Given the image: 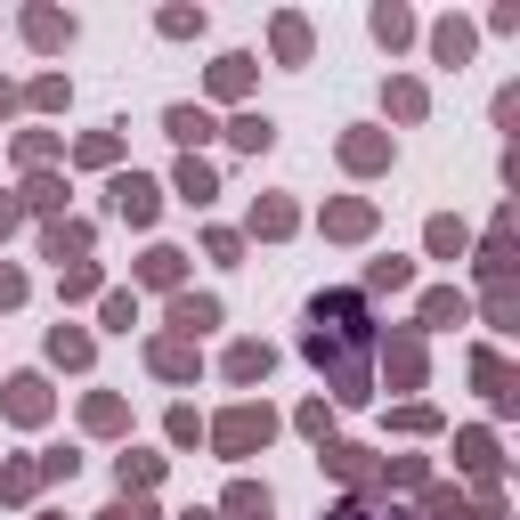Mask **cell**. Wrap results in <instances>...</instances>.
<instances>
[{"instance_id":"cell-17","label":"cell","mask_w":520,"mask_h":520,"mask_svg":"<svg viewBox=\"0 0 520 520\" xmlns=\"http://www.w3.org/2000/svg\"><path fill=\"white\" fill-rule=\"evenodd\" d=\"M9 301H25V277H17V269H0V309H9Z\"/></svg>"},{"instance_id":"cell-20","label":"cell","mask_w":520,"mask_h":520,"mask_svg":"<svg viewBox=\"0 0 520 520\" xmlns=\"http://www.w3.org/2000/svg\"><path fill=\"white\" fill-rule=\"evenodd\" d=\"M0 228H17V204H9V195H0Z\"/></svg>"},{"instance_id":"cell-7","label":"cell","mask_w":520,"mask_h":520,"mask_svg":"<svg viewBox=\"0 0 520 520\" xmlns=\"http://www.w3.org/2000/svg\"><path fill=\"white\" fill-rule=\"evenodd\" d=\"M228 512H236V520H269V488H252V480H244V488L228 496Z\"/></svg>"},{"instance_id":"cell-9","label":"cell","mask_w":520,"mask_h":520,"mask_svg":"<svg viewBox=\"0 0 520 520\" xmlns=\"http://www.w3.org/2000/svg\"><path fill=\"white\" fill-rule=\"evenodd\" d=\"M228 374H236V382H260V374H269V350H252V342H244V350L228 358Z\"/></svg>"},{"instance_id":"cell-5","label":"cell","mask_w":520,"mask_h":520,"mask_svg":"<svg viewBox=\"0 0 520 520\" xmlns=\"http://www.w3.org/2000/svg\"><path fill=\"white\" fill-rule=\"evenodd\" d=\"M228 139H236L244 155H260V147L277 139V122H269V114H236V130H228Z\"/></svg>"},{"instance_id":"cell-21","label":"cell","mask_w":520,"mask_h":520,"mask_svg":"<svg viewBox=\"0 0 520 520\" xmlns=\"http://www.w3.org/2000/svg\"><path fill=\"white\" fill-rule=\"evenodd\" d=\"M0 106H9V90H0Z\"/></svg>"},{"instance_id":"cell-2","label":"cell","mask_w":520,"mask_h":520,"mask_svg":"<svg viewBox=\"0 0 520 520\" xmlns=\"http://www.w3.org/2000/svg\"><path fill=\"white\" fill-rule=\"evenodd\" d=\"M260 439H269V407H236V415L220 423V447H228V455H244V447H260Z\"/></svg>"},{"instance_id":"cell-16","label":"cell","mask_w":520,"mask_h":520,"mask_svg":"<svg viewBox=\"0 0 520 520\" xmlns=\"http://www.w3.org/2000/svg\"><path fill=\"white\" fill-rule=\"evenodd\" d=\"M252 228H269V236H285V228H293V212H285V204H260V212H252Z\"/></svg>"},{"instance_id":"cell-8","label":"cell","mask_w":520,"mask_h":520,"mask_svg":"<svg viewBox=\"0 0 520 520\" xmlns=\"http://www.w3.org/2000/svg\"><path fill=\"white\" fill-rule=\"evenodd\" d=\"M179 195H187V204H212V171L204 163H179Z\"/></svg>"},{"instance_id":"cell-3","label":"cell","mask_w":520,"mask_h":520,"mask_svg":"<svg viewBox=\"0 0 520 520\" xmlns=\"http://www.w3.org/2000/svg\"><path fill=\"white\" fill-rule=\"evenodd\" d=\"M163 122H171V139H179V147H204V139H212V114H204V106H171Z\"/></svg>"},{"instance_id":"cell-10","label":"cell","mask_w":520,"mask_h":520,"mask_svg":"<svg viewBox=\"0 0 520 520\" xmlns=\"http://www.w3.org/2000/svg\"><path fill=\"white\" fill-rule=\"evenodd\" d=\"M155 366H163V374H195V350H187V342H163Z\"/></svg>"},{"instance_id":"cell-19","label":"cell","mask_w":520,"mask_h":520,"mask_svg":"<svg viewBox=\"0 0 520 520\" xmlns=\"http://www.w3.org/2000/svg\"><path fill=\"white\" fill-rule=\"evenodd\" d=\"M106 520H155V512H147V504H122V512H106Z\"/></svg>"},{"instance_id":"cell-6","label":"cell","mask_w":520,"mask_h":520,"mask_svg":"<svg viewBox=\"0 0 520 520\" xmlns=\"http://www.w3.org/2000/svg\"><path fill=\"white\" fill-rule=\"evenodd\" d=\"M41 407H49V399H41V382H33V374H25V382H9V415H25V423H33Z\"/></svg>"},{"instance_id":"cell-12","label":"cell","mask_w":520,"mask_h":520,"mask_svg":"<svg viewBox=\"0 0 520 520\" xmlns=\"http://www.w3.org/2000/svg\"><path fill=\"white\" fill-rule=\"evenodd\" d=\"M212 317H220L212 301H179V309H171V325H187V334H195V325H212Z\"/></svg>"},{"instance_id":"cell-15","label":"cell","mask_w":520,"mask_h":520,"mask_svg":"<svg viewBox=\"0 0 520 520\" xmlns=\"http://www.w3.org/2000/svg\"><path fill=\"white\" fill-rule=\"evenodd\" d=\"M155 480V455H122V488H147Z\"/></svg>"},{"instance_id":"cell-1","label":"cell","mask_w":520,"mask_h":520,"mask_svg":"<svg viewBox=\"0 0 520 520\" xmlns=\"http://www.w3.org/2000/svg\"><path fill=\"white\" fill-rule=\"evenodd\" d=\"M358 342H366V309H358L350 293L309 301V358H317V366H325V358L342 366V399H366V390H358V366H350Z\"/></svg>"},{"instance_id":"cell-14","label":"cell","mask_w":520,"mask_h":520,"mask_svg":"<svg viewBox=\"0 0 520 520\" xmlns=\"http://www.w3.org/2000/svg\"><path fill=\"white\" fill-rule=\"evenodd\" d=\"M407 285V260H374V293H399Z\"/></svg>"},{"instance_id":"cell-11","label":"cell","mask_w":520,"mask_h":520,"mask_svg":"<svg viewBox=\"0 0 520 520\" xmlns=\"http://www.w3.org/2000/svg\"><path fill=\"white\" fill-rule=\"evenodd\" d=\"M244 74H252V57H220V74H212V90H244Z\"/></svg>"},{"instance_id":"cell-18","label":"cell","mask_w":520,"mask_h":520,"mask_svg":"<svg viewBox=\"0 0 520 520\" xmlns=\"http://www.w3.org/2000/svg\"><path fill=\"white\" fill-rule=\"evenodd\" d=\"M334 520H399V512H366V504H342Z\"/></svg>"},{"instance_id":"cell-22","label":"cell","mask_w":520,"mask_h":520,"mask_svg":"<svg viewBox=\"0 0 520 520\" xmlns=\"http://www.w3.org/2000/svg\"><path fill=\"white\" fill-rule=\"evenodd\" d=\"M187 520H204V512H187Z\"/></svg>"},{"instance_id":"cell-4","label":"cell","mask_w":520,"mask_h":520,"mask_svg":"<svg viewBox=\"0 0 520 520\" xmlns=\"http://www.w3.org/2000/svg\"><path fill=\"white\" fill-rule=\"evenodd\" d=\"M114 204H122V220H155V179H122Z\"/></svg>"},{"instance_id":"cell-13","label":"cell","mask_w":520,"mask_h":520,"mask_svg":"<svg viewBox=\"0 0 520 520\" xmlns=\"http://www.w3.org/2000/svg\"><path fill=\"white\" fill-rule=\"evenodd\" d=\"M33 41L57 49V41H74V25H65V17H33Z\"/></svg>"}]
</instances>
